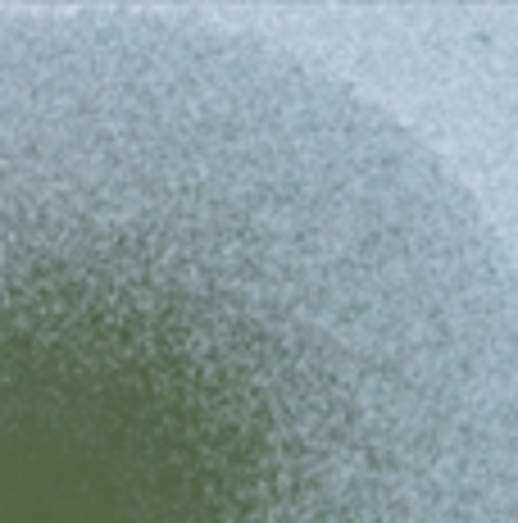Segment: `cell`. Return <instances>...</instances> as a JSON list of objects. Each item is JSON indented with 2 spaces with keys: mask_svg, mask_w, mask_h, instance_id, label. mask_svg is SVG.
<instances>
[{
  "mask_svg": "<svg viewBox=\"0 0 518 523\" xmlns=\"http://www.w3.org/2000/svg\"><path fill=\"white\" fill-rule=\"evenodd\" d=\"M0 523H518L477 200L264 41L0 23Z\"/></svg>",
  "mask_w": 518,
  "mask_h": 523,
  "instance_id": "1",
  "label": "cell"
}]
</instances>
